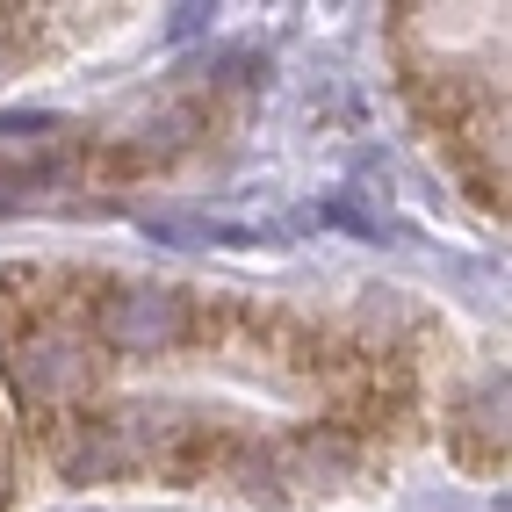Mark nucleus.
<instances>
[{
	"label": "nucleus",
	"instance_id": "f257e3e1",
	"mask_svg": "<svg viewBox=\"0 0 512 512\" xmlns=\"http://www.w3.org/2000/svg\"><path fill=\"white\" fill-rule=\"evenodd\" d=\"M433 303L0 267V512H383L476 419Z\"/></svg>",
	"mask_w": 512,
	"mask_h": 512
}]
</instances>
